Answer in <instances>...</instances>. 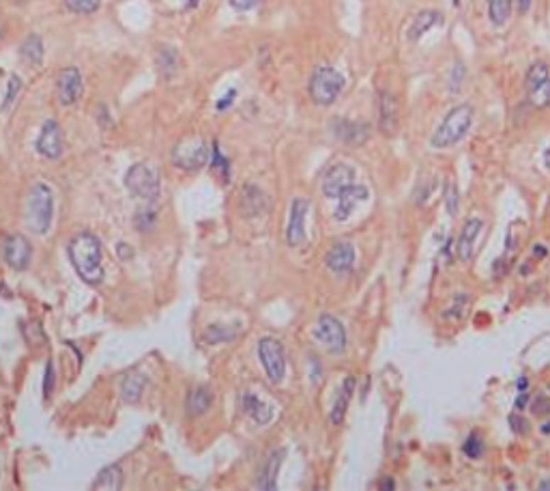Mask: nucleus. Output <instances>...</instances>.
<instances>
[{
  "label": "nucleus",
  "instance_id": "28",
  "mask_svg": "<svg viewBox=\"0 0 550 491\" xmlns=\"http://www.w3.org/2000/svg\"><path fill=\"white\" fill-rule=\"evenodd\" d=\"M512 0H486L488 20L495 26H505L512 16Z\"/></svg>",
  "mask_w": 550,
  "mask_h": 491
},
{
  "label": "nucleus",
  "instance_id": "40",
  "mask_svg": "<svg viewBox=\"0 0 550 491\" xmlns=\"http://www.w3.org/2000/svg\"><path fill=\"white\" fill-rule=\"evenodd\" d=\"M43 377H45V379H43V396L50 399V396H52V390H54V365H52V362L45 365V375H43Z\"/></svg>",
  "mask_w": 550,
  "mask_h": 491
},
{
  "label": "nucleus",
  "instance_id": "24",
  "mask_svg": "<svg viewBox=\"0 0 550 491\" xmlns=\"http://www.w3.org/2000/svg\"><path fill=\"white\" fill-rule=\"evenodd\" d=\"M243 411L254 420L256 425H269L271 423V418H273V407L271 405H267V403H263L256 394H252V392H246L243 394Z\"/></svg>",
  "mask_w": 550,
  "mask_h": 491
},
{
  "label": "nucleus",
  "instance_id": "22",
  "mask_svg": "<svg viewBox=\"0 0 550 491\" xmlns=\"http://www.w3.org/2000/svg\"><path fill=\"white\" fill-rule=\"evenodd\" d=\"M439 24H443V14L434 11V9H424V11H419V14L413 18L411 26H409V31H407V37H409L411 41H419L430 28H434V26H439Z\"/></svg>",
  "mask_w": 550,
  "mask_h": 491
},
{
  "label": "nucleus",
  "instance_id": "16",
  "mask_svg": "<svg viewBox=\"0 0 550 491\" xmlns=\"http://www.w3.org/2000/svg\"><path fill=\"white\" fill-rule=\"evenodd\" d=\"M269 196L258 185H243L239 194V212L243 218H256L269 212Z\"/></svg>",
  "mask_w": 550,
  "mask_h": 491
},
{
  "label": "nucleus",
  "instance_id": "15",
  "mask_svg": "<svg viewBox=\"0 0 550 491\" xmlns=\"http://www.w3.org/2000/svg\"><path fill=\"white\" fill-rule=\"evenodd\" d=\"M37 151L45 160H58L62 156V134L54 119H48L37 138Z\"/></svg>",
  "mask_w": 550,
  "mask_h": 491
},
{
  "label": "nucleus",
  "instance_id": "51",
  "mask_svg": "<svg viewBox=\"0 0 550 491\" xmlns=\"http://www.w3.org/2000/svg\"><path fill=\"white\" fill-rule=\"evenodd\" d=\"M185 3H187V7H196L200 0H185Z\"/></svg>",
  "mask_w": 550,
  "mask_h": 491
},
{
  "label": "nucleus",
  "instance_id": "4",
  "mask_svg": "<svg viewBox=\"0 0 550 491\" xmlns=\"http://www.w3.org/2000/svg\"><path fill=\"white\" fill-rule=\"evenodd\" d=\"M54 216V196L45 183H35L26 196V225L33 233L43 235Z\"/></svg>",
  "mask_w": 550,
  "mask_h": 491
},
{
  "label": "nucleus",
  "instance_id": "36",
  "mask_svg": "<svg viewBox=\"0 0 550 491\" xmlns=\"http://www.w3.org/2000/svg\"><path fill=\"white\" fill-rule=\"evenodd\" d=\"M157 60H160V67H162V72L166 76L175 74V69H177V52L175 50L166 48V52H162L160 56H157Z\"/></svg>",
  "mask_w": 550,
  "mask_h": 491
},
{
  "label": "nucleus",
  "instance_id": "23",
  "mask_svg": "<svg viewBox=\"0 0 550 491\" xmlns=\"http://www.w3.org/2000/svg\"><path fill=\"white\" fill-rule=\"evenodd\" d=\"M353 392H355V379L353 377H346L342 382V388L340 392L336 394V401H334V407H331V414H329V423L331 425H342L344 423V416L348 411V403L353 399Z\"/></svg>",
  "mask_w": 550,
  "mask_h": 491
},
{
  "label": "nucleus",
  "instance_id": "14",
  "mask_svg": "<svg viewBox=\"0 0 550 491\" xmlns=\"http://www.w3.org/2000/svg\"><path fill=\"white\" fill-rule=\"evenodd\" d=\"M56 95L62 106H73L82 95V76L75 67H65L56 80Z\"/></svg>",
  "mask_w": 550,
  "mask_h": 491
},
{
  "label": "nucleus",
  "instance_id": "35",
  "mask_svg": "<svg viewBox=\"0 0 550 491\" xmlns=\"http://www.w3.org/2000/svg\"><path fill=\"white\" fill-rule=\"evenodd\" d=\"M443 196H445L447 214H449V216H456V214H458V188H456L451 181H447V183H445Z\"/></svg>",
  "mask_w": 550,
  "mask_h": 491
},
{
  "label": "nucleus",
  "instance_id": "21",
  "mask_svg": "<svg viewBox=\"0 0 550 491\" xmlns=\"http://www.w3.org/2000/svg\"><path fill=\"white\" fill-rule=\"evenodd\" d=\"M368 196H370V194H368V188L355 183L346 194H342V196L338 198L336 212H334L336 220H338V222H346V220L351 218V214L357 209V205H359L361 200H365Z\"/></svg>",
  "mask_w": 550,
  "mask_h": 491
},
{
  "label": "nucleus",
  "instance_id": "5",
  "mask_svg": "<svg viewBox=\"0 0 550 491\" xmlns=\"http://www.w3.org/2000/svg\"><path fill=\"white\" fill-rule=\"evenodd\" d=\"M125 188L129 190L131 196L150 203L160 194V173L146 162L133 164L125 175Z\"/></svg>",
  "mask_w": 550,
  "mask_h": 491
},
{
  "label": "nucleus",
  "instance_id": "8",
  "mask_svg": "<svg viewBox=\"0 0 550 491\" xmlns=\"http://www.w3.org/2000/svg\"><path fill=\"white\" fill-rule=\"evenodd\" d=\"M314 338H317L329 354H344L346 352V330L340 319L331 315H321L317 325H314Z\"/></svg>",
  "mask_w": 550,
  "mask_h": 491
},
{
  "label": "nucleus",
  "instance_id": "33",
  "mask_svg": "<svg viewBox=\"0 0 550 491\" xmlns=\"http://www.w3.org/2000/svg\"><path fill=\"white\" fill-rule=\"evenodd\" d=\"M136 229L140 231H148L155 227V220H157V212L153 207H146V209H140V212L136 214Z\"/></svg>",
  "mask_w": 550,
  "mask_h": 491
},
{
  "label": "nucleus",
  "instance_id": "45",
  "mask_svg": "<svg viewBox=\"0 0 550 491\" xmlns=\"http://www.w3.org/2000/svg\"><path fill=\"white\" fill-rule=\"evenodd\" d=\"M380 489H383V491H385V489L394 491V489H396V485H394V480H391V478H383V482H380Z\"/></svg>",
  "mask_w": 550,
  "mask_h": 491
},
{
  "label": "nucleus",
  "instance_id": "44",
  "mask_svg": "<svg viewBox=\"0 0 550 491\" xmlns=\"http://www.w3.org/2000/svg\"><path fill=\"white\" fill-rule=\"evenodd\" d=\"M531 3H533V0H516V7H518V14H520V16L529 14V9H531Z\"/></svg>",
  "mask_w": 550,
  "mask_h": 491
},
{
  "label": "nucleus",
  "instance_id": "18",
  "mask_svg": "<svg viewBox=\"0 0 550 491\" xmlns=\"http://www.w3.org/2000/svg\"><path fill=\"white\" fill-rule=\"evenodd\" d=\"M325 265L334 274H348L355 265V248L351 242H338L325 254Z\"/></svg>",
  "mask_w": 550,
  "mask_h": 491
},
{
  "label": "nucleus",
  "instance_id": "6",
  "mask_svg": "<svg viewBox=\"0 0 550 491\" xmlns=\"http://www.w3.org/2000/svg\"><path fill=\"white\" fill-rule=\"evenodd\" d=\"M524 91H527V102L533 108L544 110L550 106V69L546 63L537 60L527 69Z\"/></svg>",
  "mask_w": 550,
  "mask_h": 491
},
{
  "label": "nucleus",
  "instance_id": "19",
  "mask_svg": "<svg viewBox=\"0 0 550 491\" xmlns=\"http://www.w3.org/2000/svg\"><path fill=\"white\" fill-rule=\"evenodd\" d=\"M331 131L334 136L340 140V143L346 145H361L368 140L370 127L365 123H355V121H346V119H336L331 123Z\"/></svg>",
  "mask_w": 550,
  "mask_h": 491
},
{
  "label": "nucleus",
  "instance_id": "7",
  "mask_svg": "<svg viewBox=\"0 0 550 491\" xmlns=\"http://www.w3.org/2000/svg\"><path fill=\"white\" fill-rule=\"evenodd\" d=\"M258 358L269 382L275 386L282 384L286 375V354L282 342L275 336H265L258 340Z\"/></svg>",
  "mask_w": 550,
  "mask_h": 491
},
{
  "label": "nucleus",
  "instance_id": "29",
  "mask_svg": "<svg viewBox=\"0 0 550 491\" xmlns=\"http://www.w3.org/2000/svg\"><path fill=\"white\" fill-rule=\"evenodd\" d=\"M146 386V377L144 375H127L121 384V396L127 401V403H136L142 394Z\"/></svg>",
  "mask_w": 550,
  "mask_h": 491
},
{
  "label": "nucleus",
  "instance_id": "27",
  "mask_svg": "<svg viewBox=\"0 0 550 491\" xmlns=\"http://www.w3.org/2000/svg\"><path fill=\"white\" fill-rule=\"evenodd\" d=\"M211 403H213L211 390H209L207 386H198V388H194V390L189 392V396H187V411H189L192 416H202V414L209 411Z\"/></svg>",
  "mask_w": 550,
  "mask_h": 491
},
{
  "label": "nucleus",
  "instance_id": "53",
  "mask_svg": "<svg viewBox=\"0 0 550 491\" xmlns=\"http://www.w3.org/2000/svg\"><path fill=\"white\" fill-rule=\"evenodd\" d=\"M0 35H3V22H0Z\"/></svg>",
  "mask_w": 550,
  "mask_h": 491
},
{
  "label": "nucleus",
  "instance_id": "49",
  "mask_svg": "<svg viewBox=\"0 0 550 491\" xmlns=\"http://www.w3.org/2000/svg\"><path fill=\"white\" fill-rule=\"evenodd\" d=\"M533 252H535V254H541V257H546V254H548V250H546V248H541V246H535V248H533Z\"/></svg>",
  "mask_w": 550,
  "mask_h": 491
},
{
  "label": "nucleus",
  "instance_id": "31",
  "mask_svg": "<svg viewBox=\"0 0 550 491\" xmlns=\"http://www.w3.org/2000/svg\"><path fill=\"white\" fill-rule=\"evenodd\" d=\"M462 450H464V455H466L468 459H480V457L484 455V442H482L480 433H471V436L466 438Z\"/></svg>",
  "mask_w": 550,
  "mask_h": 491
},
{
  "label": "nucleus",
  "instance_id": "37",
  "mask_svg": "<svg viewBox=\"0 0 550 491\" xmlns=\"http://www.w3.org/2000/svg\"><path fill=\"white\" fill-rule=\"evenodd\" d=\"M232 336H234V334H232V332H226L221 325H211V328L204 332V340L211 342V345H213V342H224V340H228V338H232Z\"/></svg>",
  "mask_w": 550,
  "mask_h": 491
},
{
  "label": "nucleus",
  "instance_id": "42",
  "mask_svg": "<svg viewBox=\"0 0 550 491\" xmlns=\"http://www.w3.org/2000/svg\"><path fill=\"white\" fill-rule=\"evenodd\" d=\"M234 97H237V91H234V89H230L219 102H217V110L221 112V110H228L230 106H232V102H234Z\"/></svg>",
  "mask_w": 550,
  "mask_h": 491
},
{
  "label": "nucleus",
  "instance_id": "39",
  "mask_svg": "<svg viewBox=\"0 0 550 491\" xmlns=\"http://www.w3.org/2000/svg\"><path fill=\"white\" fill-rule=\"evenodd\" d=\"M228 3H230V7L234 9V11H252V9H256L260 3H263V0H228Z\"/></svg>",
  "mask_w": 550,
  "mask_h": 491
},
{
  "label": "nucleus",
  "instance_id": "52",
  "mask_svg": "<svg viewBox=\"0 0 550 491\" xmlns=\"http://www.w3.org/2000/svg\"><path fill=\"white\" fill-rule=\"evenodd\" d=\"M451 5H453V7H458V5H460V0H451Z\"/></svg>",
  "mask_w": 550,
  "mask_h": 491
},
{
  "label": "nucleus",
  "instance_id": "34",
  "mask_svg": "<svg viewBox=\"0 0 550 491\" xmlns=\"http://www.w3.org/2000/svg\"><path fill=\"white\" fill-rule=\"evenodd\" d=\"M20 91H22V80H20V76H11V78H9V85H7V95H5V102H3V110H5V112L16 104Z\"/></svg>",
  "mask_w": 550,
  "mask_h": 491
},
{
  "label": "nucleus",
  "instance_id": "2",
  "mask_svg": "<svg viewBox=\"0 0 550 491\" xmlns=\"http://www.w3.org/2000/svg\"><path fill=\"white\" fill-rule=\"evenodd\" d=\"M473 119H475V112H473V106H471V104L453 106L445 114L441 125L434 129V134L430 138V145L434 149H449V147H453L456 143H460V140L468 134L471 125H473Z\"/></svg>",
  "mask_w": 550,
  "mask_h": 491
},
{
  "label": "nucleus",
  "instance_id": "43",
  "mask_svg": "<svg viewBox=\"0 0 550 491\" xmlns=\"http://www.w3.org/2000/svg\"><path fill=\"white\" fill-rule=\"evenodd\" d=\"M527 403H529V394H527V390H522V392H518V399H516V403H514V407L520 411L522 407H527Z\"/></svg>",
  "mask_w": 550,
  "mask_h": 491
},
{
  "label": "nucleus",
  "instance_id": "3",
  "mask_svg": "<svg viewBox=\"0 0 550 491\" xmlns=\"http://www.w3.org/2000/svg\"><path fill=\"white\" fill-rule=\"evenodd\" d=\"M344 87H346V80L336 67L321 65V67L314 69L312 76H309L307 93H309V99L314 104L327 108L342 95Z\"/></svg>",
  "mask_w": 550,
  "mask_h": 491
},
{
  "label": "nucleus",
  "instance_id": "20",
  "mask_svg": "<svg viewBox=\"0 0 550 491\" xmlns=\"http://www.w3.org/2000/svg\"><path fill=\"white\" fill-rule=\"evenodd\" d=\"M284 459H286V448H275L267 457V461L260 470V476H258V487L263 491H275L277 489V474H280V468H282Z\"/></svg>",
  "mask_w": 550,
  "mask_h": 491
},
{
  "label": "nucleus",
  "instance_id": "48",
  "mask_svg": "<svg viewBox=\"0 0 550 491\" xmlns=\"http://www.w3.org/2000/svg\"><path fill=\"white\" fill-rule=\"evenodd\" d=\"M544 164H546V168L550 171V147L544 151Z\"/></svg>",
  "mask_w": 550,
  "mask_h": 491
},
{
  "label": "nucleus",
  "instance_id": "17",
  "mask_svg": "<svg viewBox=\"0 0 550 491\" xmlns=\"http://www.w3.org/2000/svg\"><path fill=\"white\" fill-rule=\"evenodd\" d=\"M482 229H484V222H482L480 218H468V220L464 222V227H462V231H460V237H458V242H456V252H458V259H460L462 263H466V261L473 259L475 242H478Z\"/></svg>",
  "mask_w": 550,
  "mask_h": 491
},
{
  "label": "nucleus",
  "instance_id": "41",
  "mask_svg": "<svg viewBox=\"0 0 550 491\" xmlns=\"http://www.w3.org/2000/svg\"><path fill=\"white\" fill-rule=\"evenodd\" d=\"M510 425L514 427V431H516L518 436H524V433L529 431V423H527L524 418H520L518 414H512V416H510Z\"/></svg>",
  "mask_w": 550,
  "mask_h": 491
},
{
  "label": "nucleus",
  "instance_id": "12",
  "mask_svg": "<svg viewBox=\"0 0 550 491\" xmlns=\"http://www.w3.org/2000/svg\"><path fill=\"white\" fill-rule=\"evenodd\" d=\"M400 127V99L389 89L378 93V129L385 136H394Z\"/></svg>",
  "mask_w": 550,
  "mask_h": 491
},
{
  "label": "nucleus",
  "instance_id": "11",
  "mask_svg": "<svg viewBox=\"0 0 550 491\" xmlns=\"http://www.w3.org/2000/svg\"><path fill=\"white\" fill-rule=\"evenodd\" d=\"M307 212H309V200L307 198H303V196L292 198L290 214H288V225H286V244L290 248H299L305 242Z\"/></svg>",
  "mask_w": 550,
  "mask_h": 491
},
{
  "label": "nucleus",
  "instance_id": "32",
  "mask_svg": "<svg viewBox=\"0 0 550 491\" xmlns=\"http://www.w3.org/2000/svg\"><path fill=\"white\" fill-rule=\"evenodd\" d=\"M101 0H65V7L73 14H93Z\"/></svg>",
  "mask_w": 550,
  "mask_h": 491
},
{
  "label": "nucleus",
  "instance_id": "25",
  "mask_svg": "<svg viewBox=\"0 0 550 491\" xmlns=\"http://www.w3.org/2000/svg\"><path fill=\"white\" fill-rule=\"evenodd\" d=\"M20 58L28 67H39L43 60V41L39 35H28L20 45Z\"/></svg>",
  "mask_w": 550,
  "mask_h": 491
},
{
  "label": "nucleus",
  "instance_id": "10",
  "mask_svg": "<svg viewBox=\"0 0 550 491\" xmlns=\"http://www.w3.org/2000/svg\"><path fill=\"white\" fill-rule=\"evenodd\" d=\"M355 179H357L355 168L344 162H338L331 168H327L323 175V194L329 198H340L355 185Z\"/></svg>",
  "mask_w": 550,
  "mask_h": 491
},
{
  "label": "nucleus",
  "instance_id": "46",
  "mask_svg": "<svg viewBox=\"0 0 550 491\" xmlns=\"http://www.w3.org/2000/svg\"><path fill=\"white\" fill-rule=\"evenodd\" d=\"M537 489H539V491H550V478L541 480V482L537 485Z\"/></svg>",
  "mask_w": 550,
  "mask_h": 491
},
{
  "label": "nucleus",
  "instance_id": "54",
  "mask_svg": "<svg viewBox=\"0 0 550 491\" xmlns=\"http://www.w3.org/2000/svg\"><path fill=\"white\" fill-rule=\"evenodd\" d=\"M20 3H24V0H20Z\"/></svg>",
  "mask_w": 550,
  "mask_h": 491
},
{
  "label": "nucleus",
  "instance_id": "38",
  "mask_svg": "<svg viewBox=\"0 0 550 491\" xmlns=\"http://www.w3.org/2000/svg\"><path fill=\"white\" fill-rule=\"evenodd\" d=\"M468 304V296L466 293H460L458 298H456V304L453 306H449L445 313H443V317H451V319H460L462 315H464V306Z\"/></svg>",
  "mask_w": 550,
  "mask_h": 491
},
{
  "label": "nucleus",
  "instance_id": "9",
  "mask_svg": "<svg viewBox=\"0 0 550 491\" xmlns=\"http://www.w3.org/2000/svg\"><path fill=\"white\" fill-rule=\"evenodd\" d=\"M172 162L183 171H198L209 162V149L200 138L183 140L172 151Z\"/></svg>",
  "mask_w": 550,
  "mask_h": 491
},
{
  "label": "nucleus",
  "instance_id": "47",
  "mask_svg": "<svg viewBox=\"0 0 550 491\" xmlns=\"http://www.w3.org/2000/svg\"><path fill=\"white\" fill-rule=\"evenodd\" d=\"M527 388H529V382H527V377H520V379H518V390L522 392V390H527Z\"/></svg>",
  "mask_w": 550,
  "mask_h": 491
},
{
  "label": "nucleus",
  "instance_id": "26",
  "mask_svg": "<svg viewBox=\"0 0 550 491\" xmlns=\"http://www.w3.org/2000/svg\"><path fill=\"white\" fill-rule=\"evenodd\" d=\"M121 487H123V470H121V465H116V463L106 465V468L97 474V478H95V482H93V489H95V491H99V489L116 491V489H121Z\"/></svg>",
  "mask_w": 550,
  "mask_h": 491
},
{
  "label": "nucleus",
  "instance_id": "1",
  "mask_svg": "<svg viewBox=\"0 0 550 491\" xmlns=\"http://www.w3.org/2000/svg\"><path fill=\"white\" fill-rule=\"evenodd\" d=\"M69 261L75 267L77 276L89 285H99L104 280V248L93 233H77L69 242Z\"/></svg>",
  "mask_w": 550,
  "mask_h": 491
},
{
  "label": "nucleus",
  "instance_id": "30",
  "mask_svg": "<svg viewBox=\"0 0 550 491\" xmlns=\"http://www.w3.org/2000/svg\"><path fill=\"white\" fill-rule=\"evenodd\" d=\"M209 158H211V166H213L215 171H219V173L224 175V179L228 181V179H230V162H228V158L219 151V145H217V143H213V149H211Z\"/></svg>",
  "mask_w": 550,
  "mask_h": 491
},
{
  "label": "nucleus",
  "instance_id": "13",
  "mask_svg": "<svg viewBox=\"0 0 550 491\" xmlns=\"http://www.w3.org/2000/svg\"><path fill=\"white\" fill-rule=\"evenodd\" d=\"M31 257H33V246L26 237L22 235H9L5 237L3 242V259L9 267L22 271L28 267L31 263Z\"/></svg>",
  "mask_w": 550,
  "mask_h": 491
},
{
  "label": "nucleus",
  "instance_id": "50",
  "mask_svg": "<svg viewBox=\"0 0 550 491\" xmlns=\"http://www.w3.org/2000/svg\"><path fill=\"white\" fill-rule=\"evenodd\" d=\"M541 429V433H546V436H550V423H546V425H541L539 427Z\"/></svg>",
  "mask_w": 550,
  "mask_h": 491
}]
</instances>
